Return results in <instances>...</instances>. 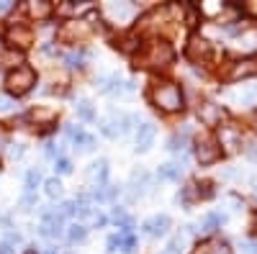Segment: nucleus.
<instances>
[{
	"mask_svg": "<svg viewBox=\"0 0 257 254\" xmlns=\"http://www.w3.org/2000/svg\"><path fill=\"white\" fill-rule=\"evenodd\" d=\"M149 98L165 113H173V111L183 108V93L175 82H157L152 88V93H149Z\"/></svg>",
	"mask_w": 257,
	"mask_h": 254,
	"instance_id": "obj_1",
	"label": "nucleus"
},
{
	"mask_svg": "<svg viewBox=\"0 0 257 254\" xmlns=\"http://www.w3.org/2000/svg\"><path fill=\"white\" fill-rule=\"evenodd\" d=\"M170 62H173V47L167 41H152L137 54L139 67H167Z\"/></svg>",
	"mask_w": 257,
	"mask_h": 254,
	"instance_id": "obj_2",
	"label": "nucleus"
},
{
	"mask_svg": "<svg viewBox=\"0 0 257 254\" xmlns=\"http://www.w3.org/2000/svg\"><path fill=\"white\" fill-rule=\"evenodd\" d=\"M34 85H36V72H34L31 67H16V70H11L8 77H6V88H8V93H13V95L29 93Z\"/></svg>",
	"mask_w": 257,
	"mask_h": 254,
	"instance_id": "obj_3",
	"label": "nucleus"
},
{
	"mask_svg": "<svg viewBox=\"0 0 257 254\" xmlns=\"http://www.w3.org/2000/svg\"><path fill=\"white\" fill-rule=\"evenodd\" d=\"M90 24H85V21H67V24H62L59 29V41H64V44H77V41L88 39L90 36Z\"/></svg>",
	"mask_w": 257,
	"mask_h": 254,
	"instance_id": "obj_4",
	"label": "nucleus"
},
{
	"mask_svg": "<svg viewBox=\"0 0 257 254\" xmlns=\"http://www.w3.org/2000/svg\"><path fill=\"white\" fill-rule=\"evenodd\" d=\"M6 39H8V44H11V47L26 49V47H31V41H34V31H31L29 26L16 24V26H11V29H8Z\"/></svg>",
	"mask_w": 257,
	"mask_h": 254,
	"instance_id": "obj_5",
	"label": "nucleus"
},
{
	"mask_svg": "<svg viewBox=\"0 0 257 254\" xmlns=\"http://www.w3.org/2000/svg\"><path fill=\"white\" fill-rule=\"evenodd\" d=\"M219 144L224 146L226 152H237L239 146H242V131L237 129V126H221Z\"/></svg>",
	"mask_w": 257,
	"mask_h": 254,
	"instance_id": "obj_6",
	"label": "nucleus"
},
{
	"mask_svg": "<svg viewBox=\"0 0 257 254\" xmlns=\"http://www.w3.org/2000/svg\"><path fill=\"white\" fill-rule=\"evenodd\" d=\"M41 234L49 236V239H57L62 234V213L44 210V216H41Z\"/></svg>",
	"mask_w": 257,
	"mask_h": 254,
	"instance_id": "obj_7",
	"label": "nucleus"
},
{
	"mask_svg": "<svg viewBox=\"0 0 257 254\" xmlns=\"http://www.w3.org/2000/svg\"><path fill=\"white\" fill-rule=\"evenodd\" d=\"M105 16L111 18V24H126L134 16V6L132 3H108L105 6Z\"/></svg>",
	"mask_w": 257,
	"mask_h": 254,
	"instance_id": "obj_8",
	"label": "nucleus"
},
{
	"mask_svg": "<svg viewBox=\"0 0 257 254\" xmlns=\"http://www.w3.org/2000/svg\"><path fill=\"white\" fill-rule=\"evenodd\" d=\"M188 57L193 59V62H198V59H206L208 54H211V44L206 39H201V36H190L188 39Z\"/></svg>",
	"mask_w": 257,
	"mask_h": 254,
	"instance_id": "obj_9",
	"label": "nucleus"
},
{
	"mask_svg": "<svg viewBox=\"0 0 257 254\" xmlns=\"http://www.w3.org/2000/svg\"><path fill=\"white\" fill-rule=\"evenodd\" d=\"M134 246H137V239H134L132 231H121V234H113L108 239L111 251H134Z\"/></svg>",
	"mask_w": 257,
	"mask_h": 254,
	"instance_id": "obj_10",
	"label": "nucleus"
},
{
	"mask_svg": "<svg viewBox=\"0 0 257 254\" xmlns=\"http://www.w3.org/2000/svg\"><path fill=\"white\" fill-rule=\"evenodd\" d=\"M144 234H149V236H162V234H167V228H170V218L162 213V216H152V218H147L144 221Z\"/></svg>",
	"mask_w": 257,
	"mask_h": 254,
	"instance_id": "obj_11",
	"label": "nucleus"
},
{
	"mask_svg": "<svg viewBox=\"0 0 257 254\" xmlns=\"http://www.w3.org/2000/svg\"><path fill=\"white\" fill-rule=\"evenodd\" d=\"M219 154H221V149L213 141H201L198 146H196V157H198V162L201 164H211V162H216L219 159Z\"/></svg>",
	"mask_w": 257,
	"mask_h": 254,
	"instance_id": "obj_12",
	"label": "nucleus"
},
{
	"mask_svg": "<svg viewBox=\"0 0 257 254\" xmlns=\"http://www.w3.org/2000/svg\"><path fill=\"white\" fill-rule=\"evenodd\" d=\"M257 75V59H244V62H237L231 67L229 77L231 80H247V77H254Z\"/></svg>",
	"mask_w": 257,
	"mask_h": 254,
	"instance_id": "obj_13",
	"label": "nucleus"
},
{
	"mask_svg": "<svg viewBox=\"0 0 257 254\" xmlns=\"http://www.w3.org/2000/svg\"><path fill=\"white\" fill-rule=\"evenodd\" d=\"M198 118H201V123H206V126H216V123L221 121V105H216V103H203L201 108H198Z\"/></svg>",
	"mask_w": 257,
	"mask_h": 254,
	"instance_id": "obj_14",
	"label": "nucleus"
},
{
	"mask_svg": "<svg viewBox=\"0 0 257 254\" xmlns=\"http://www.w3.org/2000/svg\"><path fill=\"white\" fill-rule=\"evenodd\" d=\"M155 123H142L139 126V131H137V149L139 152H147L149 146H152V141H155Z\"/></svg>",
	"mask_w": 257,
	"mask_h": 254,
	"instance_id": "obj_15",
	"label": "nucleus"
},
{
	"mask_svg": "<svg viewBox=\"0 0 257 254\" xmlns=\"http://www.w3.org/2000/svg\"><path fill=\"white\" fill-rule=\"evenodd\" d=\"M67 134H70V139L80 146V149H85V152H90L93 146H95V139L90 134H85L82 129H67Z\"/></svg>",
	"mask_w": 257,
	"mask_h": 254,
	"instance_id": "obj_16",
	"label": "nucleus"
},
{
	"mask_svg": "<svg viewBox=\"0 0 257 254\" xmlns=\"http://www.w3.org/2000/svg\"><path fill=\"white\" fill-rule=\"evenodd\" d=\"M105 175H108V164H105V159L90 164V169H88V180H93V182H103Z\"/></svg>",
	"mask_w": 257,
	"mask_h": 254,
	"instance_id": "obj_17",
	"label": "nucleus"
},
{
	"mask_svg": "<svg viewBox=\"0 0 257 254\" xmlns=\"http://www.w3.org/2000/svg\"><path fill=\"white\" fill-rule=\"evenodd\" d=\"M29 13L34 16V18H49L52 16V3H44V0H34V3L29 6Z\"/></svg>",
	"mask_w": 257,
	"mask_h": 254,
	"instance_id": "obj_18",
	"label": "nucleus"
},
{
	"mask_svg": "<svg viewBox=\"0 0 257 254\" xmlns=\"http://www.w3.org/2000/svg\"><path fill=\"white\" fill-rule=\"evenodd\" d=\"M180 175H183V167H180V164L167 162V164L160 167V177H162V180H178Z\"/></svg>",
	"mask_w": 257,
	"mask_h": 254,
	"instance_id": "obj_19",
	"label": "nucleus"
},
{
	"mask_svg": "<svg viewBox=\"0 0 257 254\" xmlns=\"http://www.w3.org/2000/svg\"><path fill=\"white\" fill-rule=\"evenodd\" d=\"M231 100H237V103H254L257 100V88H247V90H237V93H229Z\"/></svg>",
	"mask_w": 257,
	"mask_h": 254,
	"instance_id": "obj_20",
	"label": "nucleus"
},
{
	"mask_svg": "<svg viewBox=\"0 0 257 254\" xmlns=\"http://www.w3.org/2000/svg\"><path fill=\"white\" fill-rule=\"evenodd\" d=\"M111 218H113L116 223H121V228H123V231H132V226H134L132 216H128V213H126L123 208H113V213H111Z\"/></svg>",
	"mask_w": 257,
	"mask_h": 254,
	"instance_id": "obj_21",
	"label": "nucleus"
},
{
	"mask_svg": "<svg viewBox=\"0 0 257 254\" xmlns=\"http://www.w3.org/2000/svg\"><path fill=\"white\" fill-rule=\"evenodd\" d=\"M219 226H221V216H216V213H208V216L201 221V231H203V234H213Z\"/></svg>",
	"mask_w": 257,
	"mask_h": 254,
	"instance_id": "obj_22",
	"label": "nucleus"
},
{
	"mask_svg": "<svg viewBox=\"0 0 257 254\" xmlns=\"http://www.w3.org/2000/svg\"><path fill=\"white\" fill-rule=\"evenodd\" d=\"M70 241L72 244H80V241H85V236H88V228L85 226H80V223H75V226H70Z\"/></svg>",
	"mask_w": 257,
	"mask_h": 254,
	"instance_id": "obj_23",
	"label": "nucleus"
},
{
	"mask_svg": "<svg viewBox=\"0 0 257 254\" xmlns=\"http://www.w3.org/2000/svg\"><path fill=\"white\" fill-rule=\"evenodd\" d=\"M206 246V251L208 254H231V249H229V244L226 241H208V244H203Z\"/></svg>",
	"mask_w": 257,
	"mask_h": 254,
	"instance_id": "obj_24",
	"label": "nucleus"
},
{
	"mask_svg": "<svg viewBox=\"0 0 257 254\" xmlns=\"http://www.w3.org/2000/svg\"><path fill=\"white\" fill-rule=\"evenodd\" d=\"M77 113H80L82 121H93V118H95V111H93V105H90L88 100H80V103H77Z\"/></svg>",
	"mask_w": 257,
	"mask_h": 254,
	"instance_id": "obj_25",
	"label": "nucleus"
},
{
	"mask_svg": "<svg viewBox=\"0 0 257 254\" xmlns=\"http://www.w3.org/2000/svg\"><path fill=\"white\" fill-rule=\"evenodd\" d=\"M116 190H118V187H113V185H100V187L95 190L93 198H95V200H111V198L116 195Z\"/></svg>",
	"mask_w": 257,
	"mask_h": 254,
	"instance_id": "obj_26",
	"label": "nucleus"
},
{
	"mask_svg": "<svg viewBox=\"0 0 257 254\" xmlns=\"http://www.w3.org/2000/svg\"><path fill=\"white\" fill-rule=\"evenodd\" d=\"M44 193L49 195V198H57V195H62V182L54 177V180H47L44 182Z\"/></svg>",
	"mask_w": 257,
	"mask_h": 254,
	"instance_id": "obj_27",
	"label": "nucleus"
},
{
	"mask_svg": "<svg viewBox=\"0 0 257 254\" xmlns=\"http://www.w3.org/2000/svg\"><path fill=\"white\" fill-rule=\"evenodd\" d=\"M29 118H31V121H52V118H54V111H39V108H34V111L29 113Z\"/></svg>",
	"mask_w": 257,
	"mask_h": 254,
	"instance_id": "obj_28",
	"label": "nucleus"
},
{
	"mask_svg": "<svg viewBox=\"0 0 257 254\" xmlns=\"http://www.w3.org/2000/svg\"><path fill=\"white\" fill-rule=\"evenodd\" d=\"M41 182V175H39V169H29L26 172V187L29 190H36V185Z\"/></svg>",
	"mask_w": 257,
	"mask_h": 254,
	"instance_id": "obj_29",
	"label": "nucleus"
},
{
	"mask_svg": "<svg viewBox=\"0 0 257 254\" xmlns=\"http://www.w3.org/2000/svg\"><path fill=\"white\" fill-rule=\"evenodd\" d=\"M185 139H188L185 134H183V136H180V134H175L173 139H170V146H167V149H173V152H178V149H183V146H185Z\"/></svg>",
	"mask_w": 257,
	"mask_h": 254,
	"instance_id": "obj_30",
	"label": "nucleus"
},
{
	"mask_svg": "<svg viewBox=\"0 0 257 254\" xmlns=\"http://www.w3.org/2000/svg\"><path fill=\"white\" fill-rule=\"evenodd\" d=\"M57 172L59 175H70L72 172V162L70 159H57Z\"/></svg>",
	"mask_w": 257,
	"mask_h": 254,
	"instance_id": "obj_31",
	"label": "nucleus"
},
{
	"mask_svg": "<svg viewBox=\"0 0 257 254\" xmlns=\"http://www.w3.org/2000/svg\"><path fill=\"white\" fill-rule=\"evenodd\" d=\"M62 216H77V203L75 200L62 203Z\"/></svg>",
	"mask_w": 257,
	"mask_h": 254,
	"instance_id": "obj_32",
	"label": "nucleus"
},
{
	"mask_svg": "<svg viewBox=\"0 0 257 254\" xmlns=\"http://www.w3.org/2000/svg\"><path fill=\"white\" fill-rule=\"evenodd\" d=\"M180 246H183V239H180V236H175L173 241L167 244V251H165V254H178V251H180Z\"/></svg>",
	"mask_w": 257,
	"mask_h": 254,
	"instance_id": "obj_33",
	"label": "nucleus"
},
{
	"mask_svg": "<svg viewBox=\"0 0 257 254\" xmlns=\"http://www.w3.org/2000/svg\"><path fill=\"white\" fill-rule=\"evenodd\" d=\"M64 62H67V67H80V62H82V54H67L64 57Z\"/></svg>",
	"mask_w": 257,
	"mask_h": 254,
	"instance_id": "obj_34",
	"label": "nucleus"
},
{
	"mask_svg": "<svg viewBox=\"0 0 257 254\" xmlns=\"http://www.w3.org/2000/svg\"><path fill=\"white\" fill-rule=\"evenodd\" d=\"M11 105H13V100H11L8 95H0V111H8Z\"/></svg>",
	"mask_w": 257,
	"mask_h": 254,
	"instance_id": "obj_35",
	"label": "nucleus"
},
{
	"mask_svg": "<svg viewBox=\"0 0 257 254\" xmlns=\"http://www.w3.org/2000/svg\"><path fill=\"white\" fill-rule=\"evenodd\" d=\"M244 254H257V241H247L244 244Z\"/></svg>",
	"mask_w": 257,
	"mask_h": 254,
	"instance_id": "obj_36",
	"label": "nucleus"
},
{
	"mask_svg": "<svg viewBox=\"0 0 257 254\" xmlns=\"http://www.w3.org/2000/svg\"><path fill=\"white\" fill-rule=\"evenodd\" d=\"M13 249H11V244L8 241H0V254H11Z\"/></svg>",
	"mask_w": 257,
	"mask_h": 254,
	"instance_id": "obj_37",
	"label": "nucleus"
},
{
	"mask_svg": "<svg viewBox=\"0 0 257 254\" xmlns=\"http://www.w3.org/2000/svg\"><path fill=\"white\" fill-rule=\"evenodd\" d=\"M3 144H6V134H3V129H0V149H3Z\"/></svg>",
	"mask_w": 257,
	"mask_h": 254,
	"instance_id": "obj_38",
	"label": "nucleus"
},
{
	"mask_svg": "<svg viewBox=\"0 0 257 254\" xmlns=\"http://www.w3.org/2000/svg\"><path fill=\"white\" fill-rule=\"evenodd\" d=\"M193 254H208V251H206V246H198V249L193 251Z\"/></svg>",
	"mask_w": 257,
	"mask_h": 254,
	"instance_id": "obj_39",
	"label": "nucleus"
},
{
	"mask_svg": "<svg viewBox=\"0 0 257 254\" xmlns=\"http://www.w3.org/2000/svg\"><path fill=\"white\" fill-rule=\"evenodd\" d=\"M254 129H257V113H254Z\"/></svg>",
	"mask_w": 257,
	"mask_h": 254,
	"instance_id": "obj_40",
	"label": "nucleus"
},
{
	"mask_svg": "<svg viewBox=\"0 0 257 254\" xmlns=\"http://www.w3.org/2000/svg\"><path fill=\"white\" fill-rule=\"evenodd\" d=\"M254 228H257V216H254Z\"/></svg>",
	"mask_w": 257,
	"mask_h": 254,
	"instance_id": "obj_41",
	"label": "nucleus"
}]
</instances>
